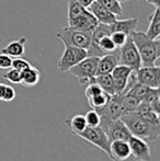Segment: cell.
Returning <instances> with one entry per match:
<instances>
[{
  "label": "cell",
  "instance_id": "cell-29",
  "mask_svg": "<svg viewBox=\"0 0 160 161\" xmlns=\"http://www.w3.org/2000/svg\"><path fill=\"white\" fill-rule=\"evenodd\" d=\"M3 79L7 80L10 83H14V85H20L21 83V71L13 68H9V70L3 74Z\"/></svg>",
  "mask_w": 160,
  "mask_h": 161
},
{
  "label": "cell",
  "instance_id": "cell-22",
  "mask_svg": "<svg viewBox=\"0 0 160 161\" xmlns=\"http://www.w3.org/2000/svg\"><path fill=\"white\" fill-rule=\"evenodd\" d=\"M66 125L68 126V128H70V130L73 131L75 135H79L80 133H82L87 127V123H86V119L83 114H75L73 117H70L69 119L66 121Z\"/></svg>",
  "mask_w": 160,
  "mask_h": 161
},
{
  "label": "cell",
  "instance_id": "cell-21",
  "mask_svg": "<svg viewBox=\"0 0 160 161\" xmlns=\"http://www.w3.org/2000/svg\"><path fill=\"white\" fill-rule=\"evenodd\" d=\"M149 26L145 34L152 40L158 38L160 35V8L156 7L154 13L149 17Z\"/></svg>",
  "mask_w": 160,
  "mask_h": 161
},
{
  "label": "cell",
  "instance_id": "cell-9",
  "mask_svg": "<svg viewBox=\"0 0 160 161\" xmlns=\"http://www.w3.org/2000/svg\"><path fill=\"white\" fill-rule=\"evenodd\" d=\"M98 113L100 119H121L122 115L125 113V108L123 105L122 93H115L110 97L109 101L104 106L98 108Z\"/></svg>",
  "mask_w": 160,
  "mask_h": 161
},
{
  "label": "cell",
  "instance_id": "cell-26",
  "mask_svg": "<svg viewBox=\"0 0 160 161\" xmlns=\"http://www.w3.org/2000/svg\"><path fill=\"white\" fill-rule=\"evenodd\" d=\"M86 8H83L82 6L77 1V0H70L68 2V12H67V23H69L70 21H73L75 18H77L78 15L81 14L83 12Z\"/></svg>",
  "mask_w": 160,
  "mask_h": 161
},
{
  "label": "cell",
  "instance_id": "cell-10",
  "mask_svg": "<svg viewBox=\"0 0 160 161\" xmlns=\"http://www.w3.org/2000/svg\"><path fill=\"white\" fill-rule=\"evenodd\" d=\"M137 82L149 87L152 89H159L160 86V67L155 66H141L135 71Z\"/></svg>",
  "mask_w": 160,
  "mask_h": 161
},
{
  "label": "cell",
  "instance_id": "cell-13",
  "mask_svg": "<svg viewBox=\"0 0 160 161\" xmlns=\"http://www.w3.org/2000/svg\"><path fill=\"white\" fill-rule=\"evenodd\" d=\"M134 71L130 67L122 64H118L112 70L111 75L113 77L114 80V89H115V93H123L124 90L127 85L128 78H130V74Z\"/></svg>",
  "mask_w": 160,
  "mask_h": 161
},
{
  "label": "cell",
  "instance_id": "cell-3",
  "mask_svg": "<svg viewBox=\"0 0 160 161\" xmlns=\"http://www.w3.org/2000/svg\"><path fill=\"white\" fill-rule=\"evenodd\" d=\"M56 37L59 41H62L64 45L75 46L87 51L89 48L90 44H91L92 34L90 32H83V31L66 26L63 30H60L59 32H57Z\"/></svg>",
  "mask_w": 160,
  "mask_h": 161
},
{
  "label": "cell",
  "instance_id": "cell-12",
  "mask_svg": "<svg viewBox=\"0 0 160 161\" xmlns=\"http://www.w3.org/2000/svg\"><path fill=\"white\" fill-rule=\"evenodd\" d=\"M98 24V20L93 17V14L90 11H88V9H85L81 14L78 15L77 18H75L69 23H67V26L79 31H83V32L92 33V31L96 29V26Z\"/></svg>",
  "mask_w": 160,
  "mask_h": 161
},
{
  "label": "cell",
  "instance_id": "cell-23",
  "mask_svg": "<svg viewBox=\"0 0 160 161\" xmlns=\"http://www.w3.org/2000/svg\"><path fill=\"white\" fill-rule=\"evenodd\" d=\"M150 90H152V88L146 87V86L141 85V83H139V82H136L126 93L130 94V96H133L135 99L138 100L139 102H141L145 100V97H147V94L149 93Z\"/></svg>",
  "mask_w": 160,
  "mask_h": 161
},
{
  "label": "cell",
  "instance_id": "cell-30",
  "mask_svg": "<svg viewBox=\"0 0 160 161\" xmlns=\"http://www.w3.org/2000/svg\"><path fill=\"white\" fill-rule=\"evenodd\" d=\"M110 37L112 38L113 43L115 44V46L118 47V48H120L121 46H123L124 45V43L126 42L128 35L127 34H125L124 32H121V31H115V32L110 34Z\"/></svg>",
  "mask_w": 160,
  "mask_h": 161
},
{
  "label": "cell",
  "instance_id": "cell-32",
  "mask_svg": "<svg viewBox=\"0 0 160 161\" xmlns=\"http://www.w3.org/2000/svg\"><path fill=\"white\" fill-rule=\"evenodd\" d=\"M30 66H32V65H31L28 60H25L24 58H21V57H17V58H14V59H12L11 68L19 70V71H23V70H25L26 68H29Z\"/></svg>",
  "mask_w": 160,
  "mask_h": 161
},
{
  "label": "cell",
  "instance_id": "cell-7",
  "mask_svg": "<svg viewBox=\"0 0 160 161\" xmlns=\"http://www.w3.org/2000/svg\"><path fill=\"white\" fill-rule=\"evenodd\" d=\"M100 126L105 131L110 142L112 140H126L132 136L128 130L127 126L125 125L121 119H100Z\"/></svg>",
  "mask_w": 160,
  "mask_h": 161
},
{
  "label": "cell",
  "instance_id": "cell-28",
  "mask_svg": "<svg viewBox=\"0 0 160 161\" xmlns=\"http://www.w3.org/2000/svg\"><path fill=\"white\" fill-rule=\"evenodd\" d=\"M85 119H86V123L87 126L90 127H97V126L100 125V115H99L98 111L91 108L90 111H88L85 114Z\"/></svg>",
  "mask_w": 160,
  "mask_h": 161
},
{
  "label": "cell",
  "instance_id": "cell-24",
  "mask_svg": "<svg viewBox=\"0 0 160 161\" xmlns=\"http://www.w3.org/2000/svg\"><path fill=\"white\" fill-rule=\"evenodd\" d=\"M100 4H102L107 10L112 12L116 17H122L123 15V8L122 4L116 0H97Z\"/></svg>",
  "mask_w": 160,
  "mask_h": 161
},
{
  "label": "cell",
  "instance_id": "cell-20",
  "mask_svg": "<svg viewBox=\"0 0 160 161\" xmlns=\"http://www.w3.org/2000/svg\"><path fill=\"white\" fill-rule=\"evenodd\" d=\"M93 81L104 91L105 93L113 96L115 94V89H114V80L111 74H104V75H97L94 77Z\"/></svg>",
  "mask_w": 160,
  "mask_h": 161
},
{
  "label": "cell",
  "instance_id": "cell-37",
  "mask_svg": "<svg viewBox=\"0 0 160 161\" xmlns=\"http://www.w3.org/2000/svg\"><path fill=\"white\" fill-rule=\"evenodd\" d=\"M4 86L2 82H0V101H2V96H3V90H4Z\"/></svg>",
  "mask_w": 160,
  "mask_h": 161
},
{
  "label": "cell",
  "instance_id": "cell-2",
  "mask_svg": "<svg viewBox=\"0 0 160 161\" xmlns=\"http://www.w3.org/2000/svg\"><path fill=\"white\" fill-rule=\"evenodd\" d=\"M139 53L141 66H155L160 57V40H152L144 32L133 31L130 34Z\"/></svg>",
  "mask_w": 160,
  "mask_h": 161
},
{
  "label": "cell",
  "instance_id": "cell-6",
  "mask_svg": "<svg viewBox=\"0 0 160 161\" xmlns=\"http://www.w3.org/2000/svg\"><path fill=\"white\" fill-rule=\"evenodd\" d=\"M65 48L62 56L56 63V67L60 72H68L71 67L77 65L82 59L87 57V51L82 48H78L75 46L64 45Z\"/></svg>",
  "mask_w": 160,
  "mask_h": 161
},
{
  "label": "cell",
  "instance_id": "cell-17",
  "mask_svg": "<svg viewBox=\"0 0 160 161\" xmlns=\"http://www.w3.org/2000/svg\"><path fill=\"white\" fill-rule=\"evenodd\" d=\"M25 43H26V37L22 36L19 40L9 42L2 48L1 53L10 56L11 58L22 57L24 55V53H25Z\"/></svg>",
  "mask_w": 160,
  "mask_h": 161
},
{
  "label": "cell",
  "instance_id": "cell-14",
  "mask_svg": "<svg viewBox=\"0 0 160 161\" xmlns=\"http://www.w3.org/2000/svg\"><path fill=\"white\" fill-rule=\"evenodd\" d=\"M109 157L113 161H125L130 157V150L126 140L110 142Z\"/></svg>",
  "mask_w": 160,
  "mask_h": 161
},
{
  "label": "cell",
  "instance_id": "cell-35",
  "mask_svg": "<svg viewBox=\"0 0 160 161\" xmlns=\"http://www.w3.org/2000/svg\"><path fill=\"white\" fill-rule=\"evenodd\" d=\"M78 2H79V3L81 4V6L83 7V8H86L87 9L88 7L90 6V4H92L93 3L94 1H96V0H77Z\"/></svg>",
  "mask_w": 160,
  "mask_h": 161
},
{
  "label": "cell",
  "instance_id": "cell-36",
  "mask_svg": "<svg viewBox=\"0 0 160 161\" xmlns=\"http://www.w3.org/2000/svg\"><path fill=\"white\" fill-rule=\"evenodd\" d=\"M147 3L152 4V6H154L155 8L156 7H160V0H145Z\"/></svg>",
  "mask_w": 160,
  "mask_h": 161
},
{
  "label": "cell",
  "instance_id": "cell-34",
  "mask_svg": "<svg viewBox=\"0 0 160 161\" xmlns=\"http://www.w3.org/2000/svg\"><path fill=\"white\" fill-rule=\"evenodd\" d=\"M12 58L6 54H0V69H9L11 68Z\"/></svg>",
  "mask_w": 160,
  "mask_h": 161
},
{
  "label": "cell",
  "instance_id": "cell-19",
  "mask_svg": "<svg viewBox=\"0 0 160 161\" xmlns=\"http://www.w3.org/2000/svg\"><path fill=\"white\" fill-rule=\"evenodd\" d=\"M41 72L37 68L30 66L25 70L21 71V83L25 88H32L40 82Z\"/></svg>",
  "mask_w": 160,
  "mask_h": 161
},
{
  "label": "cell",
  "instance_id": "cell-25",
  "mask_svg": "<svg viewBox=\"0 0 160 161\" xmlns=\"http://www.w3.org/2000/svg\"><path fill=\"white\" fill-rule=\"evenodd\" d=\"M100 47V49L102 52H104L105 54H109V53H113L118 49V47L115 46V44L113 43L112 38L110 37V35H105L102 36V37L99 38L97 42H93Z\"/></svg>",
  "mask_w": 160,
  "mask_h": 161
},
{
  "label": "cell",
  "instance_id": "cell-18",
  "mask_svg": "<svg viewBox=\"0 0 160 161\" xmlns=\"http://www.w3.org/2000/svg\"><path fill=\"white\" fill-rule=\"evenodd\" d=\"M109 25H110L111 33L115 32V31H121V32H124L125 34H127V35H130L133 31L136 30L137 25H138V19L136 17L123 19V20L116 19L115 21L112 22Z\"/></svg>",
  "mask_w": 160,
  "mask_h": 161
},
{
  "label": "cell",
  "instance_id": "cell-4",
  "mask_svg": "<svg viewBox=\"0 0 160 161\" xmlns=\"http://www.w3.org/2000/svg\"><path fill=\"white\" fill-rule=\"evenodd\" d=\"M98 62L99 57L87 56L80 63L71 67L68 72H70L73 76H75L78 79L80 85H89L97 76Z\"/></svg>",
  "mask_w": 160,
  "mask_h": 161
},
{
  "label": "cell",
  "instance_id": "cell-1",
  "mask_svg": "<svg viewBox=\"0 0 160 161\" xmlns=\"http://www.w3.org/2000/svg\"><path fill=\"white\" fill-rule=\"evenodd\" d=\"M121 119L125 123L133 136L141 138L148 144L155 142L159 139L160 122L150 121V119L135 114L134 112L125 113L122 115Z\"/></svg>",
  "mask_w": 160,
  "mask_h": 161
},
{
  "label": "cell",
  "instance_id": "cell-8",
  "mask_svg": "<svg viewBox=\"0 0 160 161\" xmlns=\"http://www.w3.org/2000/svg\"><path fill=\"white\" fill-rule=\"evenodd\" d=\"M79 137L83 139L85 142H89V144L93 145L98 149L102 150L104 153L109 156V149H110V140L108 138L105 131L103 130L100 126L97 127H90L87 126L82 133H80Z\"/></svg>",
  "mask_w": 160,
  "mask_h": 161
},
{
  "label": "cell",
  "instance_id": "cell-11",
  "mask_svg": "<svg viewBox=\"0 0 160 161\" xmlns=\"http://www.w3.org/2000/svg\"><path fill=\"white\" fill-rule=\"evenodd\" d=\"M130 146V156L136 161H150L152 159V151L149 144L144 139L136 136H130L127 140Z\"/></svg>",
  "mask_w": 160,
  "mask_h": 161
},
{
  "label": "cell",
  "instance_id": "cell-31",
  "mask_svg": "<svg viewBox=\"0 0 160 161\" xmlns=\"http://www.w3.org/2000/svg\"><path fill=\"white\" fill-rule=\"evenodd\" d=\"M101 92H102V89H101L94 81H92L89 85H87V88H86V90H85V97H86V99L88 100V99H90V97L101 93Z\"/></svg>",
  "mask_w": 160,
  "mask_h": 161
},
{
  "label": "cell",
  "instance_id": "cell-5",
  "mask_svg": "<svg viewBox=\"0 0 160 161\" xmlns=\"http://www.w3.org/2000/svg\"><path fill=\"white\" fill-rule=\"evenodd\" d=\"M119 64L127 66L134 71H136L141 67V56H139V53L130 35H128L123 46L119 48Z\"/></svg>",
  "mask_w": 160,
  "mask_h": 161
},
{
  "label": "cell",
  "instance_id": "cell-27",
  "mask_svg": "<svg viewBox=\"0 0 160 161\" xmlns=\"http://www.w3.org/2000/svg\"><path fill=\"white\" fill-rule=\"evenodd\" d=\"M110 97H111L110 94H108V93H105L104 91H102L101 93H99V94H97V96L88 99L87 101L92 108L98 110V108H102V106H104L105 104H107V102L109 101Z\"/></svg>",
  "mask_w": 160,
  "mask_h": 161
},
{
  "label": "cell",
  "instance_id": "cell-38",
  "mask_svg": "<svg viewBox=\"0 0 160 161\" xmlns=\"http://www.w3.org/2000/svg\"><path fill=\"white\" fill-rule=\"evenodd\" d=\"M116 1H119L120 3H123V2H128V1H130V0H116Z\"/></svg>",
  "mask_w": 160,
  "mask_h": 161
},
{
  "label": "cell",
  "instance_id": "cell-15",
  "mask_svg": "<svg viewBox=\"0 0 160 161\" xmlns=\"http://www.w3.org/2000/svg\"><path fill=\"white\" fill-rule=\"evenodd\" d=\"M119 64V48L113 53L104 54L99 57L98 67H97V75L111 74L116 65Z\"/></svg>",
  "mask_w": 160,
  "mask_h": 161
},
{
  "label": "cell",
  "instance_id": "cell-16",
  "mask_svg": "<svg viewBox=\"0 0 160 161\" xmlns=\"http://www.w3.org/2000/svg\"><path fill=\"white\" fill-rule=\"evenodd\" d=\"M88 11L93 14V17L98 20L99 23H104V24H111L116 20V15H114L112 12L104 8L102 4H100L98 1H94L92 4L88 7Z\"/></svg>",
  "mask_w": 160,
  "mask_h": 161
},
{
  "label": "cell",
  "instance_id": "cell-33",
  "mask_svg": "<svg viewBox=\"0 0 160 161\" xmlns=\"http://www.w3.org/2000/svg\"><path fill=\"white\" fill-rule=\"evenodd\" d=\"M17 96V92H15L14 88L11 87V86H4L3 90V96H2V101L4 102H11L15 99Z\"/></svg>",
  "mask_w": 160,
  "mask_h": 161
}]
</instances>
